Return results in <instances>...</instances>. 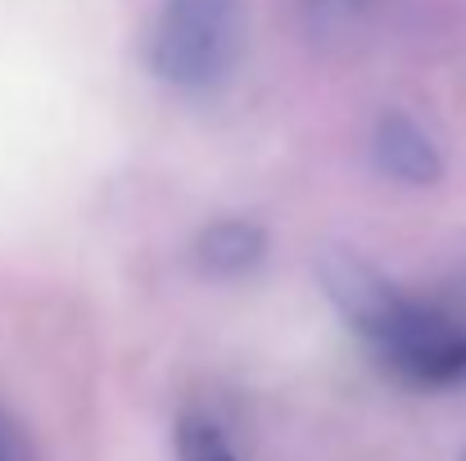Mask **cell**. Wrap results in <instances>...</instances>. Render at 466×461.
<instances>
[{
	"label": "cell",
	"instance_id": "cell-1",
	"mask_svg": "<svg viewBox=\"0 0 466 461\" xmlns=\"http://www.w3.org/2000/svg\"><path fill=\"white\" fill-rule=\"evenodd\" d=\"M317 281L394 385L417 394H449L466 385L462 307L399 290L376 263L344 245H330L317 258Z\"/></svg>",
	"mask_w": 466,
	"mask_h": 461
},
{
	"label": "cell",
	"instance_id": "cell-2",
	"mask_svg": "<svg viewBox=\"0 0 466 461\" xmlns=\"http://www.w3.org/2000/svg\"><path fill=\"white\" fill-rule=\"evenodd\" d=\"M240 50V0H158L146 27V68L181 95H208L231 82Z\"/></svg>",
	"mask_w": 466,
	"mask_h": 461
},
{
	"label": "cell",
	"instance_id": "cell-3",
	"mask_svg": "<svg viewBox=\"0 0 466 461\" xmlns=\"http://www.w3.org/2000/svg\"><path fill=\"white\" fill-rule=\"evenodd\" d=\"M371 158L399 185H435L444 176V154L435 136L403 109H385L371 132Z\"/></svg>",
	"mask_w": 466,
	"mask_h": 461
},
{
	"label": "cell",
	"instance_id": "cell-4",
	"mask_svg": "<svg viewBox=\"0 0 466 461\" xmlns=\"http://www.w3.org/2000/svg\"><path fill=\"white\" fill-rule=\"evenodd\" d=\"M263 258H268V231L249 217H222V222L204 226L190 245V263L208 281L254 276Z\"/></svg>",
	"mask_w": 466,
	"mask_h": 461
},
{
	"label": "cell",
	"instance_id": "cell-5",
	"mask_svg": "<svg viewBox=\"0 0 466 461\" xmlns=\"http://www.w3.org/2000/svg\"><path fill=\"white\" fill-rule=\"evenodd\" d=\"M172 448H177V461H240L222 421L208 412V407H195L186 403L172 421Z\"/></svg>",
	"mask_w": 466,
	"mask_h": 461
},
{
	"label": "cell",
	"instance_id": "cell-6",
	"mask_svg": "<svg viewBox=\"0 0 466 461\" xmlns=\"http://www.w3.org/2000/svg\"><path fill=\"white\" fill-rule=\"evenodd\" d=\"M0 461H41L32 435L23 430V421L5 403H0Z\"/></svg>",
	"mask_w": 466,
	"mask_h": 461
},
{
	"label": "cell",
	"instance_id": "cell-7",
	"mask_svg": "<svg viewBox=\"0 0 466 461\" xmlns=\"http://www.w3.org/2000/svg\"><path fill=\"white\" fill-rule=\"evenodd\" d=\"M458 461H466V453H462V457H458Z\"/></svg>",
	"mask_w": 466,
	"mask_h": 461
}]
</instances>
